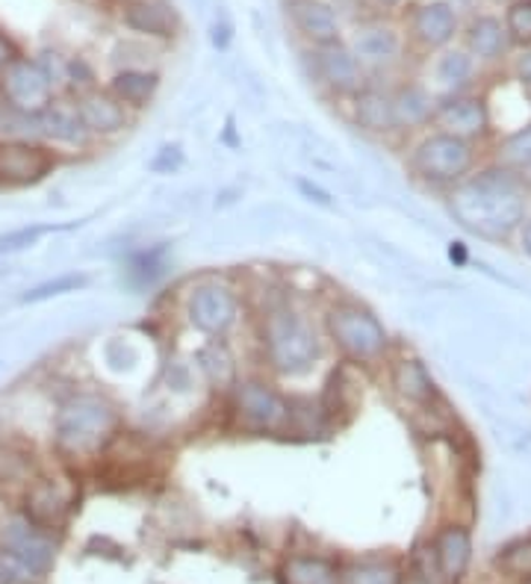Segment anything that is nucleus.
<instances>
[{"instance_id":"f257e3e1","label":"nucleus","mask_w":531,"mask_h":584,"mask_svg":"<svg viewBox=\"0 0 531 584\" xmlns=\"http://www.w3.org/2000/svg\"><path fill=\"white\" fill-rule=\"evenodd\" d=\"M446 210L469 236L502 245L531 213V192L517 171L487 160L446 192Z\"/></svg>"},{"instance_id":"f03ea898","label":"nucleus","mask_w":531,"mask_h":584,"mask_svg":"<svg viewBox=\"0 0 531 584\" xmlns=\"http://www.w3.org/2000/svg\"><path fill=\"white\" fill-rule=\"evenodd\" d=\"M261 360L272 378H301L322 360L325 333L310 310L278 296L263 305L254 319Z\"/></svg>"},{"instance_id":"7ed1b4c3","label":"nucleus","mask_w":531,"mask_h":584,"mask_svg":"<svg viewBox=\"0 0 531 584\" xmlns=\"http://www.w3.org/2000/svg\"><path fill=\"white\" fill-rule=\"evenodd\" d=\"M121 437L118 405L104 393L81 390L56 407L54 452L65 464H89L107 455Z\"/></svg>"},{"instance_id":"20e7f679","label":"nucleus","mask_w":531,"mask_h":584,"mask_svg":"<svg viewBox=\"0 0 531 584\" xmlns=\"http://www.w3.org/2000/svg\"><path fill=\"white\" fill-rule=\"evenodd\" d=\"M322 333L346 363L379 367L390 358L393 340L379 316L354 298H331L322 310Z\"/></svg>"},{"instance_id":"39448f33","label":"nucleus","mask_w":531,"mask_h":584,"mask_svg":"<svg viewBox=\"0 0 531 584\" xmlns=\"http://www.w3.org/2000/svg\"><path fill=\"white\" fill-rule=\"evenodd\" d=\"M481 160L485 153L478 145L464 142L458 136L432 127L416 136L407 148V174L425 189H437L446 195L452 187L469 178L481 166Z\"/></svg>"},{"instance_id":"423d86ee","label":"nucleus","mask_w":531,"mask_h":584,"mask_svg":"<svg viewBox=\"0 0 531 584\" xmlns=\"http://www.w3.org/2000/svg\"><path fill=\"white\" fill-rule=\"evenodd\" d=\"M227 407L231 420L248 434H284L293 423V399L272 375H240L227 393Z\"/></svg>"},{"instance_id":"0eeeda50","label":"nucleus","mask_w":531,"mask_h":584,"mask_svg":"<svg viewBox=\"0 0 531 584\" xmlns=\"http://www.w3.org/2000/svg\"><path fill=\"white\" fill-rule=\"evenodd\" d=\"M183 316L201 337L227 340L243 319V296H240L236 284H231L227 278L208 275V278L192 280L187 287Z\"/></svg>"},{"instance_id":"6e6552de","label":"nucleus","mask_w":531,"mask_h":584,"mask_svg":"<svg viewBox=\"0 0 531 584\" xmlns=\"http://www.w3.org/2000/svg\"><path fill=\"white\" fill-rule=\"evenodd\" d=\"M0 100L19 118H39L56 100V83L42 60L15 56L0 72Z\"/></svg>"},{"instance_id":"1a4fd4ad","label":"nucleus","mask_w":531,"mask_h":584,"mask_svg":"<svg viewBox=\"0 0 531 584\" xmlns=\"http://www.w3.org/2000/svg\"><path fill=\"white\" fill-rule=\"evenodd\" d=\"M0 549L19 564L21 573L28 575V582L45 578L56 558V543L51 531L39 529L36 522H30L24 513L0 525Z\"/></svg>"},{"instance_id":"9d476101","label":"nucleus","mask_w":531,"mask_h":584,"mask_svg":"<svg viewBox=\"0 0 531 584\" xmlns=\"http://www.w3.org/2000/svg\"><path fill=\"white\" fill-rule=\"evenodd\" d=\"M56 148L39 139L10 136L0 139V187L28 189L36 187L56 169Z\"/></svg>"},{"instance_id":"9b49d317","label":"nucleus","mask_w":531,"mask_h":584,"mask_svg":"<svg viewBox=\"0 0 531 584\" xmlns=\"http://www.w3.org/2000/svg\"><path fill=\"white\" fill-rule=\"evenodd\" d=\"M434 127L443 134L458 136L464 142L478 145V148H485L487 142L496 139L493 113H490L485 95H478V92H460L452 98H440L437 113H434Z\"/></svg>"},{"instance_id":"f8f14e48","label":"nucleus","mask_w":531,"mask_h":584,"mask_svg":"<svg viewBox=\"0 0 531 584\" xmlns=\"http://www.w3.org/2000/svg\"><path fill=\"white\" fill-rule=\"evenodd\" d=\"M314 68L319 83L337 98H354L370 83L367 81V68L358 63L354 51L349 45H342V42L316 47Z\"/></svg>"},{"instance_id":"ddd939ff","label":"nucleus","mask_w":531,"mask_h":584,"mask_svg":"<svg viewBox=\"0 0 531 584\" xmlns=\"http://www.w3.org/2000/svg\"><path fill=\"white\" fill-rule=\"evenodd\" d=\"M77 109H81L83 127L89 134L92 142H107V139H118L121 134L130 130L134 125V113L113 98L107 89H89L77 98Z\"/></svg>"},{"instance_id":"4468645a","label":"nucleus","mask_w":531,"mask_h":584,"mask_svg":"<svg viewBox=\"0 0 531 584\" xmlns=\"http://www.w3.org/2000/svg\"><path fill=\"white\" fill-rule=\"evenodd\" d=\"M440 98L434 95L425 83L405 81L393 89V121H396V136H420L434 127V113H437Z\"/></svg>"},{"instance_id":"2eb2a0df","label":"nucleus","mask_w":531,"mask_h":584,"mask_svg":"<svg viewBox=\"0 0 531 584\" xmlns=\"http://www.w3.org/2000/svg\"><path fill=\"white\" fill-rule=\"evenodd\" d=\"M443 584H458L472 564V531L464 522H446L432 540Z\"/></svg>"},{"instance_id":"dca6fc26","label":"nucleus","mask_w":531,"mask_h":584,"mask_svg":"<svg viewBox=\"0 0 531 584\" xmlns=\"http://www.w3.org/2000/svg\"><path fill=\"white\" fill-rule=\"evenodd\" d=\"M390 386L405 405L423 407V411L440 402V390L434 384L432 372L414 354H402V358L390 363Z\"/></svg>"},{"instance_id":"f3484780","label":"nucleus","mask_w":531,"mask_h":584,"mask_svg":"<svg viewBox=\"0 0 531 584\" xmlns=\"http://www.w3.org/2000/svg\"><path fill=\"white\" fill-rule=\"evenodd\" d=\"M351 118L354 127L375 139H390L396 136V121H393V89H381L367 83L354 98H351Z\"/></svg>"},{"instance_id":"a211bd4d","label":"nucleus","mask_w":531,"mask_h":584,"mask_svg":"<svg viewBox=\"0 0 531 584\" xmlns=\"http://www.w3.org/2000/svg\"><path fill=\"white\" fill-rule=\"evenodd\" d=\"M68 511H72V502L54 478L36 476L24 490V517L36 522L39 529H60L68 520Z\"/></svg>"},{"instance_id":"6ab92c4d","label":"nucleus","mask_w":531,"mask_h":584,"mask_svg":"<svg viewBox=\"0 0 531 584\" xmlns=\"http://www.w3.org/2000/svg\"><path fill=\"white\" fill-rule=\"evenodd\" d=\"M36 125H39V142H47L51 148H56V145L83 148V145L92 142L89 134H86V127H83L77 100L56 98L54 104L36 118Z\"/></svg>"},{"instance_id":"aec40b11","label":"nucleus","mask_w":531,"mask_h":584,"mask_svg":"<svg viewBox=\"0 0 531 584\" xmlns=\"http://www.w3.org/2000/svg\"><path fill=\"white\" fill-rule=\"evenodd\" d=\"M458 33V12L452 10L446 0H432L416 7L411 15V36L425 47V51H440L449 47Z\"/></svg>"},{"instance_id":"412c9836","label":"nucleus","mask_w":531,"mask_h":584,"mask_svg":"<svg viewBox=\"0 0 531 584\" xmlns=\"http://www.w3.org/2000/svg\"><path fill=\"white\" fill-rule=\"evenodd\" d=\"M351 51L358 56V63L367 68V72H381V68H390L393 63H399L402 56V39L393 28L387 24H370V28H361L351 39Z\"/></svg>"},{"instance_id":"4be33fe9","label":"nucleus","mask_w":531,"mask_h":584,"mask_svg":"<svg viewBox=\"0 0 531 584\" xmlns=\"http://www.w3.org/2000/svg\"><path fill=\"white\" fill-rule=\"evenodd\" d=\"M432 77L434 86H428V89L437 98H452V95H460V92H472L469 86L476 83V56L464 51V47H449V51H443L437 56Z\"/></svg>"},{"instance_id":"5701e85b","label":"nucleus","mask_w":531,"mask_h":584,"mask_svg":"<svg viewBox=\"0 0 531 584\" xmlns=\"http://www.w3.org/2000/svg\"><path fill=\"white\" fill-rule=\"evenodd\" d=\"M107 92L113 98L121 100L130 113H142V109L151 107L157 92H160V72L130 65V68H121V72L113 74Z\"/></svg>"},{"instance_id":"b1692460","label":"nucleus","mask_w":531,"mask_h":584,"mask_svg":"<svg viewBox=\"0 0 531 584\" xmlns=\"http://www.w3.org/2000/svg\"><path fill=\"white\" fill-rule=\"evenodd\" d=\"M293 21L298 33L316 47L340 42V19L325 0H293Z\"/></svg>"},{"instance_id":"393cba45","label":"nucleus","mask_w":531,"mask_h":584,"mask_svg":"<svg viewBox=\"0 0 531 584\" xmlns=\"http://www.w3.org/2000/svg\"><path fill=\"white\" fill-rule=\"evenodd\" d=\"M511 47V36L505 30V21L496 15H478L467 28V51L476 56V63H499Z\"/></svg>"},{"instance_id":"a878e982","label":"nucleus","mask_w":531,"mask_h":584,"mask_svg":"<svg viewBox=\"0 0 531 584\" xmlns=\"http://www.w3.org/2000/svg\"><path fill=\"white\" fill-rule=\"evenodd\" d=\"M125 24L139 36L171 39L178 30V15L166 0H134L125 12Z\"/></svg>"},{"instance_id":"bb28decb","label":"nucleus","mask_w":531,"mask_h":584,"mask_svg":"<svg viewBox=\"0 0 531 584\" xmlns=\"http://www.w3.org/2000/svg\"><path fill=\"white\" fill-rule=\"evenodd\" d=\"M199 369L204 381L219 393H231V386L240 381V367H236L234 349L227 340H208L199 351Z\"/></svg>"},{"instance_id":"cd10ccee","label":"nucleus","mask_w":531,"mask_h":584,"mask_svg":"<svg viewBox=\"0 0 531 584\" xmlns=\"http://www.w3.org/2000/svg\"><path fill=\"white\" fill-rule=\"evenodd\" d=\"M280 582L284 584H342V570L331 558L298 552L289 555L280 566Z\"/></svg>"},{"instance_id":"c85d7f7f","label":"nucleus","mask_w":531,"mask_h":584,"mask_svg":"<svg viewBox=\"0 0 531 584\" xmlns=\"http://www.w3.org/2000/svg\"><path fill=\"white\" fill-rule=\"evenodd\" d=\"M487 160L496 166H505L511 171H522L531 166V121L502 134L493 142V151L487 153Z\"/></svg>"},{"instance_id":"c756f323","label":"nucleus","mask_w":531,"mask_h":584,"mask_svg":"<svg viewBox=\"0 0 531 584\" xmlns=\"http://www.w3.org/2000/svg\"><path fill=\"white\" fill-rule=\"evenodd\" d=\"M36 478L33 455L15 446L10 440H0V485H19L28 490V485Z\"/></svg>"},{"instance_id":"7c9ffc66","label":"nucleus","mask_w":531,"mask_h":584,"mask_svg":"<svg viewBox=\"0 0 531 584\" xmlns=\"http://www.w3.org/2000/svg\"><path fill=\"white\" fill-rule=\"evenodd\" d=\"M342 584H402V566L381 558L354 561L342 570Z\"/></svg>"},{"instance_id":"2f4dec72","label":"nucleus","mask_w":531,"mask_h":584,"mask_svg":"<svg viewBox=\"0 0 531 584\" xmlns=\"http://www.w3.org/2000/svg\"><path fill=\"white\" fill-rule=\"evenodd\" d=\"M496 564H499V570H502L508 578L529 582L531 578V538L511 543V546L505 549L502 555L496 558Z\"/></svg>"},{"instance_id":"473e14b6","label":"nucleus","mask_w":531,"mask_h":584,"mask_svg":"<svg viewBox=\"0 0 531 584\" xmlns=\"http://www.w3.org/2000/svg\"><path fill=\"white\" fill-rule=\"evenodd\" d=\"M402 584H443L440 573H437V561H434L432 543L416 549L407 570H402Z\"/></svg>"},{"instance_id":"72a5a7b5","label":"nucleus","mask_w":531,"mask_h":584,"mask_svg":"<svg viewBox=\"0 0 531 584\" xmlns=\"http://www.w3.org/2000/svg\"><path fill=\"white\" fill-rule=\"evenodd\" d=\"M505 30L511 42L531 47V0H513L505 12Z\"/></svg>"},{"instance_id":"f704fd0d","label":"nucleus","mask_w":531,"mask_h":584,"mask_svg":"<svg viewBox=\"0 0 531 584\" xmlns=\"http://www.w3.org/2000/svg\"><path fill=\"white\" fill-rule=\"evenodd\" d=\"M89 278L86 275H60L54 280H45V284H39L24 296V301H45V298L63 296V293H77L81 287H86Z\"/></svg>"},{"instance_id":"c9c22d12","label":"nucleus","mask_w":531,"mask_h":584,"mask_svg":"<svg viewBox=\"0 0 531 584\" xmlns=\"http://www.w3.org/2000/svg\"><path fill=\"white\" fill-rule=\"evenodd\" d=\"M60 227L54 225H33V227H21V231H12V234L0 236V254L3 252H21V248H30L36 245L45 234H54Z\"/></svg>"},{"instance_id":"e433bc0d","label":"nucleus","mask_w":531,"mask_h":584,"mask_svg":"<svg viewBox=\"0 0 531 584\" xmlns=\"http://www.w3.org/2000/svg\"><path fill=\"white\" fill-rule=\"evenodd\" d=\"M517 245H520V254L525 257V261H531V213L525 216V222L520 225V231H517Z\"/></svg>"},{"instance_id":"4c0bfd02","label":"nucleus","mask_w":531,"mask_h":584,"mask_svg":"<svg viewBox=\"0 0 531 584\" xmlns=\"http://www.w3.org/2000/svg\"><path fill=\"white\" fill-rule=\"evenodd\" d=\"M513 72H517V81H520L522 86H525V89L531 92V47L525 51V54L520 56V60H517V65H513Z\"/></svg>"},{"instance_id":"58836bf2","label":"nucleus","mask_w":531,"mask_h":584,"mask_svg":"<svg viewBox=\"0 0 531 584\" xmlns=\"http://www.w3.org/2000/svg\"><path fill=\"white\" fill-rule=\"evenodd\" d=\"M15 56H19L15 45H12L10 39L0 33V72H3V68H7V65H10L12 60H15Z\"/></svg>"},{"instance_id":"ea45409f","label":"nucleus","mask_w":531,"mask_h":584,"mask_svg":"<svg viewBox=\"0 0 531 584\" xmlns=\"http://www.w3.org/2000/svg\"><path fill=\"white\" fill-rule=\"evenodd\" d=\"M517 174H520V180H522V183H525V189H529V192H531V166H529V169L517 171Z\"/></svg>"},{"instance_id":"a19ab883","label":"nucleus","mask_w":531,"mask_h":584,"mask_svg":"<svg viewBox=\"0 0 531 584\" xmlns=\"http://www.w3.org/2000/svg\"><path fill=\"white\" fill-rule=\"evenodd\" d=\"M381 3H387V7H390V3H399V0H381Z\"/></svg>"},{"instance_id":"79ce46f5","label":"nucleus","mask_w":531,"mask_h":584,"mask_svg":"<svg viewBox=\"0 0 531 584\" xmlns=\"http://www.w3.org/2000/svg\"><path fill=\"white\" fill-rule=\"evenodd\" d=\"M522 584H531V578H529V582H522Z\"/></svg>"}]
</instances>
